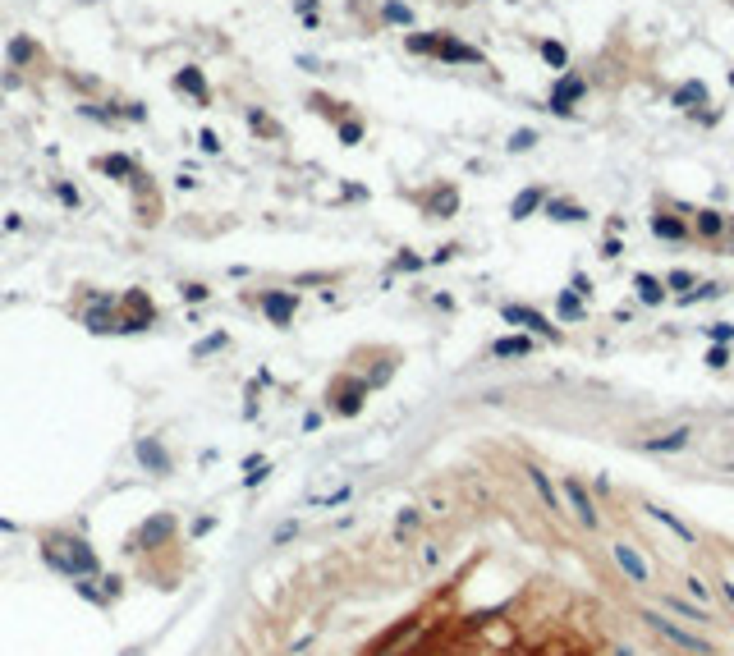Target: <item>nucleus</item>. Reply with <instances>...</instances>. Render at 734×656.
<instances>
[{"instance_id":"obj_6","label":"nucleus","mask_w":734,"mask_h":656,"mask_svg":"<svg viewBox=\"0 0 734 656\" xmlns=\"http://www.w3.org/2000/svg\"><path fill=\"white\" fill-rule=\"evenodd\" d=\"M652 234H656V239H670V244H689V239H693V220H689V216H679V202L656 198Z\"/></svg>"},{"instance_id":"obj_8","label":"nucleus","mask_w":734,"mask_h":656,"mask_svg":"<svg viewBox=\"0 0 734 656\" xmlns=\"http://www.w3.org/2000/svg\"><path fill=\"white\" fill-rule=\"evenodd\" d=\"M418 207H422L427 220H450L459 211V188L450 184V179H441V184H431V188L418 193Z\"/></svg>"},{"instance_id":"obj_25","label":"nucleus","mask_w":734,"mask_h":656,"mask_svg":"<svg viewBox=\"0 0 734 656\" xmlns=\"http://www.w3.org/2000/svg\"><path fill=\"white\" fill-rule=\"evenodd\" d=\"M175 88H179V92H188V96H193V101H198V106H211L207 79H202V69H193V64H188V69H179V74H175Z\"/></svg>"},{"instance_id":"obj_53","label":"nucleus","mask_w":734,"mask_h":656,"mask_svg":"<svg viewBox=\"0 0 734 656\" xmlns=\"http://www.w3.org/2000/svg\"><path fill=\"white\" fill-rule=\"evenodd\" d=\"M427 514H450V500L446 496H431L427 500Z\"/></svg>"},{"instance_id":"obj_11","label":"nucleus","mask_w":734,"mask_h":656,"mask_svg":"<svg viewBox=\"0 0 734 656\" xmlns=\"http://www.w3.org/2000/svg\"><path fill=\"white\" fill-rule=\"evenodd\" d=\"M257 307L266 312V322H271V326L285 331V326H294L298 294H294V289H262V294H257Z\"/></svg>"},{"instance_id":"obj_50","label":"nucleus","mask_w":734,"mask_h":656,"mask_svg":"<svg viewBox=\"0 0 734 656\" xmlns=\"http://www.w3.org/2000/svg\"><path fill=\"white\" fill-rule=\"evenodd\" d=\"M450 257H459V244H441L436 253L427 257V262H431V266H441V262H450Z\"/></svg>"},{"instance_id":"obj_29","label":"nucleus","mask_w":734,"mask_h":656,"mask_svg":"<svg viewBox=\"0 0 734 656\" xmlns=\"http://www.w3.org/2000/svg\"><path fill=\"white\" fill-rule=\"evenodd\" d=\"M9 60H14V64H42L46 51L33 42V37H14V42H9Z\"/></svg>"},{"instance_id":"obj_18","label":"nucleus","mask_w":734,"mask_h":656,"mask_svg":"<svg viewBox=\"0 0 734 656\" xmlns=\"http://www.w3.org/2000/svg\"><path fill=\"white\" fill-rule=\"evenodd\" d=\"M537 349V335L528 331H514V335H500V340H491V358H528V354Z\"/></svg>"},{"instance_id":"obj_48","label":"nucleus","mask_w":734,"mask_h":656,"mask_svg":"<svg viewBox=\"0 0 734 656\" xmlns=\"http://www.w3.org/2000/svg\"><path fill=\"white\" fill-rule=\"evenodd\" d=\"M179 294H184V298H188V303H202V298H207V294H211V289H207V285H202V281H188V285H179Z\"/></svg>"},{"instance_id":"obj_49","label":"nucleus","mask_w":734,"mask_h":656,"mask_svg":"<svg viewBox=\"0 0 734 656\" xmlns=\"http://www.w3.org/2000/svg\"><path fill=\"white\" fill-rule=\"evenodd\" d=\"M569 289H574L578 298H592L597 289H592V281H587V271H574V281H569Z\"/></svg>"},{"instance_id":"obj_23","label":"nucleus","mask_w":734,"mask_h":656,"mask_svg":"<svg viewBox=\"0 0 734 656\" xmlns=\"http://www.w3.org/2000/svg\"><path fill=\"white\" fill-rule=\"evenodd\" d=\"M88 331H96V335H106V331H120V307L111 303V298H96V307H88Z\"/></svg>"},{"instance_id":"obj_13","label":"nucleus","mask_w":734,"mask_h":656,"mask_svg":"<svg viewBox=\"0 0 734 656\" xmlns=\"http://www.w3.org/2000/svg\"><path fill=\"white\" fill-rule=\"evenodd\" d=\"M436 60H446V64H487V55L478 51V46H468V42H459L455 33H446V28H436Z\"/></svg>"},{"instance_id":"obj_22","label":"nucleus","mask_w":734,"mask_h":656,"mask_svg":"<svg viewBox=\"0 0 734 656\" xmlns=\"http://www.w3.org/2000/svg\"><path fill=\"white\" fill-rule=\"evenodd\" d=\"M422 524H427V509H422V505H404L400 514H395V546H409Z\"/></svg>"},{"instance_id":"obj_7","label":"nucleus","mask_w":734,"mask_h":656,"mask_svg":"<svg viewBox=\"0 0 734 656\" xmlns=\"http://www.w3.org/2000/svg\"><path fill=\"white\" fill-rule=\"evenodd\" d=\"M611 560H615V569H620V574L629 578L633 587H652V565H647V555H643L633 542L615 537V542H611Z\"/></svg>"},{"instance_id":"obj_28","label":"nucleus","mask_w":734,"mask_h":656,"mask_svg":"<svg viewBox=\"0 0 734 656\" xmlns=\"http://www.w3.org/2000/svg\"><path fill=\"white\" fill-rule=\"evenodd\" d=\"M546 207V188H524L514 202H509V220H528L533 211Z\"/></svg>"},{"instance_id":"obj_54","label":"nucleus","mask_w":734,"mask_h":656,"mask_svg":"<svg viewBox=\"0 0 734 656\" xmlns=\"http://www.w3.org/2000/svg\"><path fill=\"white\" fill-rule=\"evenodd\" d=\"M592 491H597V496H611V477H606V473H597V477H592Z\"/></svg>"},{"instance_id":"obj_47","label":"nucleus","mask_w":734,"mask_h":656,"mask_svg":"<svg viewBox=\"0 0 734 656\" xmlns=\"http://www.w3.org/2000/svg\"><path fill=\"white\" fill-rule=\"evenodd\" d=\"M349 496H354V487H340V491H331V496H312L307 505H344Z\"/></svg>"},{"instance_id":"obj_9","label":"nucleus","mask_w":734,"mask_h":656,"mask_svg":"<svg viewBox=\"0 0 734 656\" xmlns=\"http://www.w3.org/2000/svg\"><path fill=\"white\" fill-rule=\"evenodd\" d=\"M587 96V79L583 74H574V69H565L560 74V83L550 88V96H546V111H555V115H574V106Z\"/></svg>"},{"instance_id":"obj_36","label":"nucleus","mask_w":734,"mask_h":656,"mask_svg":"<svg viewBox=\"0 0 734 656\" xmlns=\"http://www.w3.org/2000/svg\"><path fill=\"white\" fill-rule=\"evenodd\" d=\"M684 596H689V601L711 606V583H707V578H698V574H684Z\"/></svg>"},{"instance_id":"obj_45","label":"nucleus","mask_w":734,"mask_h":656,"mask_svg":"<svg viewBox=\"0 0 734 656\" xmlns=\"http://www.w3.org/2000/svg\"><path fill=\"white\" fill-rule=\"evenodd\" d=\"M707 368L711 372H725L730 368V344H711V349H707Z\"/></svg>"},{"instance_id":"obj_15","label":"nucleus","mask_w":734,"mask_h":656,"mask_svg":"<svg viewBox=\"0 0 734 656\" xmlns=\"http://www.w3.org/2000/svg\"><path fill=\"white\" fill-rule=\"evenodd\" d=\"M689 441H693V427H670V431H661V436L633 441V450H638V455H679V450H689Z\"/></svg>"},{"instance_id":"obj_37","label":"nucleus","mask_w":734,"mask_h":656,"mask_svg":"<svg viewBox=\"0 0 734 656\" xmlns=\"http://www.w3.org/2000/svg\"><path fill=\"white\" fill-rule=\"evenodd\" d=\"M537 51H542V60L550 64V69H569V51H565V42H550V37H546V42L537 46Z\"/></svg>"},{"instance_id":"obj_14","label":"nucleus","mask_w":734,"mask_h":656,"mask_svg":"<svg viewBox=\"0 0 734 656\" xmlns=\"http://www.w3.org/2000/svg\"><path fill=\"white\" fill-rule=\"evenodd\" d=\"M524 477H528V487L537 491V500H542L546 514L565 519V505H560V491H555V482H550V473H546L542 464H533V459H528V464H524Z\"/></svg>"},{"instance_id":"obj_42","label":"nucleus","mask_w":734,"mask_h":656,"mask_svg":"<svg viewBox=\"0 0 734 656\" xmlns=\"http://www.w3.org/2000/svg\"><path fill=\"white\" fill-rule=\"evenodd\" d=\"M298 533H303V524H298V519H285V524H280L276 533H271V546H285V542H294Z\"/></svg>"},{"instance_id":"obj_57","label":"nucleus","mask_w":734,"mask_h":656,"mask_svg":"<svg viewBox=\"0 0 734 656\" xmlns=\"http://www.w3.org/2000/svg\"><path fill=\"white\" fill-rule=\"evenodd\" d=\"M721 596H725V601L734 606V583H730V578H721Z\"/></svg>"},{"instance_id":"obj_39","label":"nucleus","mask_w":734,"mask_h":656,"mask_svg":"<svg viewBox=\"0 0 734 656\" xmlns=\"http://www.w3.org/2000/svg\"><path fill=\"white\" fill-rule=\"evenodd\" d=\"M381 18H385V23H413V9L404 5V0H385V5H381Z\"/></svg>"},{"instance_id":"obj_40","label":"nucleus","mask_w":734,"mask_h":656,"mask_svg":"<svg viewBox=\"0 0 734 656\" xmlns=\"http://www.w3.org/2000/svg\"><path fill=\"white\" fill-rule=\"evenodd\" d=\"M266 473H271V464H266V459H248V464H244V487H257V482H266Z\"/></svg>"},{"instance_id":"obj_3","label":"nucleus","mask_w":734,"mask_h":656,"mask_svg":"<svg viewBox=\"0 0 734 656\" xmlns=\"http://www.w3.org/2000/svg\"><path fill=\"white\" fill-rule=\"evenodd\" d=\"M560 491H565V505H569V514L578 519V528H583V533H602V509H597L592 487H587L583 477H574V473H565V477H560Z\"/></svg>"},{"instance_id":"obj_33","label":"nucleus","mask_w":734,"mask_h":656,"mask_svg":"<svg viewBox=\"0 0 734 656\" xmlns=\"http://www.w3.org/2000/svg\"><path fill=\"white\" fill-rule=\"evenodd\" d=\"M661 281H665V289H670L674 298H684V294H689L693 285H698V276H693L689 266H674V271H670V276H661Z\"/></svg>"},{"instance_id":"obj_34","label":"nucleus","mask_w":734,"mask_h":656,"mask_svg":"<svg viewBox=\"0 0 734 656\" xmlns=\"http://www.w3.org/2000/svg\"><path fill=\"white\" fill-rule=\"evenodd\" d=\"M335 133H340V142H344V147H358V142H363V133H367V124L358 120V115H349V120H340V124H335Z\"/></svg>"},{"instance_id":"obj_20","label":"nucleus","mask_w":734,"mask_h":656,"mask_svg":"<svg viewBox=\"0 0 734 656\" xmlns=\"http://www.w3.org/2000/svg\"><path fill=\"white\" fill-rule=\"evenodd\" d=\"M138 459H142V468H152L157 477H170V455H166V446H161V436H142L138 441Z\"/></svg>"},{"instance_id":"obj_27","label":"nucleus","mask_w":734,"mask_h":656,"mask_svg":"<svg viewBox=\"0 0 734 656\" xmlns=\"http://www.w3.org/2000/svg\"><path fill=\"white\" fill-rule=\"evenodd\" d=\"M307 106H312L317 115H326L331 124H340V120H349V101H335V96H326V92H307Z\"/></svg>"},{"instance_id":"obj_2","label":"nucleus","mask_w":734,"mask_h":656,"mask_svg":"<svg viewBox=\"0 0 734 656\" xmlns=\"http://www.w3.org/2000/svg\"><path fill=\"white\" fill-rule=\"evenodd\" d=\"M367 395H372V385L358 372H335L326 385V413L331 418H358L367 409Z\"/></svg>"},{"instance_id":"obj_21","label":"nucleus","mask_w":734,"mask_h":656,"mask_svg":"<svg viewBox=\"0 0 734 656\" xmlns=\"http://www.w3.org/2000/svg\"><path fill=\"white\" fill-rule=\"evenodd\" d=\"M170 533H175V519H170V514L147 519V524L138 528V537H133V551H142V546H161V542H170Z\"/></svg>"},{"instance_id":"obj_12","label":"nucleus","mask_w":734,"mask_h":656,"mask_svg":"<svg viewBox=\"0 0 734 656\" xmlns=\"http://www.w3.org/2000/svg\"><path fill=\"white\" fill-rule=\"evenodd\" d=\"M661 611H665V615H679V620L689 624V629H711V624H716L711 606L689 601V596H679V592H665V596H661Z\"/></svg>"},{"instance_id":"obj_19","label":"nucleus","mask_w":734,"mask_h":656,"mask_svg":"<svg viewBox=\"0 0 734 656\" xmlns=\"http://www.w3.org/2000/svg\"><path fill=\"white\" fill-rule=\"evenodd\" d=\"M670 106H679V111H693V115H698V106H711L707 83H702V79H684L679 88L670 92Z\"/></svg>"},{"instance_id":"obj_1","label":"nucleus","mask_w":734,"mask_h":656,"mask_svg":"<svg viewBox=\"0 0 734 656\" xmlns=\"http://www.w3.org/2000/svg\"><path fill=\"white\" fill-rule=\"evenodd\" d=\"M638 620L647 624L652 633H661L670 647H679V652H689V656H721V647L707 638V633H698V629H689V624H679V620H670L665 611H652V606H638Z\"/></svg>"},{"instance_id":"obj_51","label":"nucleus","mask_w":734,"mask_h":656,"mask_svg":"<svg viewBox=\"0 0 734 656\" xmlns=\"http://www.w3.org/2000/svg\"><path fill=\"white\" fill-rule=\"evenodd\" d=\"M620 253H624V244H620V239H606V244H602V257H606V262H615Z\"/></svg>"},{"instance_id":"obj_17","label":"nucleus","mask_w":734,"mask_h":656,"mask_svg":"<svg viewBox=\"0 0 734 656\" xmlns=\"http://www.w3.org/2000/svg\"><path fill=\"white\" fill-rule=\"evenodd\" d=\"M542 216L555 220V225H583V220H592V211H587L583 202H574V198H546Z\"/></svg>"},{"instance_id":"obj_31","label":"nucleus","mask_w":734,"mask_h":656,"mask_svg":"<svg viewBox=\"0 0 734 656\" xmlns=\"http://www.w3.org/2000/svg\"><path fill=\"white\" fill-rule=\"evenodd\" d=\"M555 312H560V322H583L587 307H583V298H578L574 289H560V294H555Z\"/></svg>"},{"instance_id":"obj_41","label":"nucleus","mask_w":734,"mask_h":656,"mask_svg":"<svg viewBox=\"0 0 734 656\" xmlns=\"http://www.w3.org/2000/svg\"><path fill=\"white\" fill-rule=\"evenodd\" d=\"M505 147H509V152H528V147H537V129H514Z\"/></svg>"},{"instance_id":"obj_52","label":"nucleus","mask_w":734,"mask_h":656,"mask_svg":"<svg viewBox=\"0 0 734 656\" xmlns=\"http://www.w3.org/2000/svg\"><path fill=\"white\" fill-rule=\"evenodd\" d=\"M198 142H202V152H220V138H216L211 129H202V133H198Z\"/></svg>"},{"instance_id":"obj_26","label":"nucleus","mask_w":734,"mask_h":656,"mask_svg":"<svg viewBox=\"0 0 734 656\" xmlns=\"http://www.w3.org/2000/svg\"><path fill=\"white\" fill-rule=\"evenodd\" d=\"M446 555H450V546L431 537V542H422V546H418V560H413V569H418V574H436V569L446 565Z\"/></svg>"},{"instance_id":"obj_4","label":"nucleus","mask_w":734,"mask_h":656,"mask_svg":"<svg viewBox=\"0 0 734 656\" xmlns=\"http://www.w3.org/2000/svg\"><path fill=\"white\" fill-rule=\"evenodd\" d=\"M500 317H505L509 326H519V331H528V335H537L542 344H565V335H560V326H550L542 312H537L533 303H505L500 307Z\"/></svg>"},{"instance_id":"obj_46","label":"nucleus","mask_w":734,"mask_h":656,"mask_svg":"<svg viewBox=\"0 0 734 656\" xmlns=\"http://www.w3.org/2000/svg\"><path fill=\"white\" fill-rule=\"evenodd\" d=\"M707 340H711V344H730V340H734V326H730V322H711V326H707Z\"/></svg>"},{"instance_id":"obj_24","label":"nucleus","mask_w":734,"mask_h":656,"mask_svg":"<svg viewBox=\"0 0 734 656\" xmlns=\"http://www.w3.org/2000/svg\"><path fill=\"white\" fill-rule=\"evenodd\" d=\"M633 289H638V303H647V307H661L665 298H670L665 281H661V276H652V271H638V276H633Z\"/></svg>"},{"instance_id":"obj_35","label":"nucleus","mask_w":734,"mask_h":656,"mask_svg":"<svg viewBox=\"0 0 734 656\" xmlns=\"http://www.w3.org/2000/svg\"><path fill=\"white\" fill-rule=\"evenodd\" d=\"M96 170H106V175H115V179H120V175H138V166H133V161L129 157H96Z\"/></svg>"},{"instance_id":"obj_55","label":"nucleus","mask_w":734,"mask_h":656,"mask_svg":"<svg viewBox=\"0 0 734 656\" xmlns=\"http://www.w3.org/2000/svg\"><path fill=\"white\" fill-rule=\"evenodd\" d=\"M211 528H216V519H198V524H193V537H202V533H211Z\"/></svg>"},{"instance_id":"obj_32","label":"nucleus","mask_w":734,"mask_h":656,"mask_svg":"<svg viewBox=\"0 0 734 656\" xmlns=\"http://www.w3.org/2000/svg\"><path fill=\"white\" fill-rule=\"evenodd\" d=\"M721 294H725V285H721V281H698L689 294L679 298V307H693V303H702V298H721Z\"/></svg>"},{"instance_id":"obj_10","label":"nucleus","mask_w":734,"mask_h":656,"mask_svg":"<svg viewBox=\"0 0 734 656\" xmlns=\"http://www.w3.org/2000/svg\"><path fill=\"white\" fill-rule=\"evenodd\" d=\"M152 322H157V303L142 289H129L120 298V331H147Z\"/></svg>"},{"instance_id":"obj_43","label":"nucleus","mask_w":734,"mask_h":656,"mask_svg":"<svg viewBox=\"0 0 734 656\" xmlns=\"http://www.w3.org/2000/svg\"><path fill=\"white\" fill-rule=\"evenodd\" d=\"M427 266V257H418L413 248H400V257H395V271H422Z\"/></svg>"},{"instance_id":"obj_5","label":"nucleus","mask_w":734,"mask_h":656,"mask_svg":"<svg viewBox=\"0 0 734 656\" xmlns=\"http://www.w3.org/2000/svg\"><path fill=\"white\" fill-rule=\"evenodd\" d=\"M689 220H693V239H698V244H711V248H725V239L734 230V220L716 207H689Z\"/></svg>"},{"instance_id":"obj_38","label":"nucleus","mask_w":734,"mask_h":656,"mask_svg":"<svg viewBox=\"0 0 734 656\" xmlns=\"http://www.w3.org/2000/svg\"><path fill=\"white\" fill-rule=\"evenodd\" d=\"M413 629H418V615H404V624H395V629H390V633H385V638H381V643H376V647H372V652H385V647H395V643H400V638H404V633H413Z\"/></svg>"},{"instance_id":"obj_56","label":"nucleus","mask_w":734,"mask_h":656,"mask_svg":"<svg viewBox=\"0 0 734 656\" xmlns=\"http://www.w3.org/2000/svg\"><path fill=\"white\" fill-rule=\"evenodd\" d=\"M60 198L69 202V207H79V188H69V184H60Z\"/></svg>"},{"instance_id":"obj_16","label":"nucleus","mask_w":734,"mask_h":656,"mask_svg":"<svg viewBox=\"0 0 734 656\" xmlns=\"http://www.w3.org/2000/svg\"><path fill=\"white\" fill-rule=\"evenodd\" d=\"M643 514H647V519H656V524H661V528H670V533L679 537L684 546H698V528H693L689 519H679V514H674V509L656 505V500H643Z\"/></svg>"},{"instance_id":"obj_44","label":"nucleus","mask_w":734,"mask_h":656,"mask_svg":"<svg viewBox=\"0 0 734 656\" xmlns=\"http://www.w3.org/2000/svg\"><path fill=\"white\" fill-rule=\"evenodd\" d=\"M225 344H230V335H225V331H216V335H207V340H202V344H198V349H193V358H207V354H216V349H225Z\"/></svg>"},{"instance_id":"obj_30","label":"nucleus","mask_w":734,"mask_h":656,"mask_svg":"<svg viewBox=\"0 0 734 656\" xmlns=\"http://www.w3.org/2000/svg\"><path fill=\"white\" fill-rule=\"evenodd\" d=\"M248 124H253V133H257V138H271V142H280V138H285V129H280V124H276L271 115L262 111V106H248Z\"/></svg>"}]
</instances>
